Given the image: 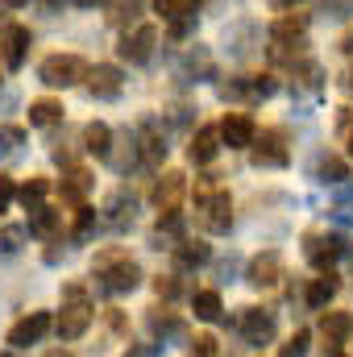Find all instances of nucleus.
<instances>
[{"mask_svg": "<svg viewBox=\"0 0 353 357\" xmlns=\"http://www.w3.org/2000/svg\"><path fill=\"white\" fill-rule=\"evenodd\" d=\"M54 121H63V104L59 100H33L29 104V125L33 129H50Z\"/></svg>", "mask_w": 353, "mask_h": 357, "instance_id": "nucleus-17", "label": "nucleus"}, {"mask_svg": "<svg viewBox=\"0 0 353 357\" xmlns=\"http://www.w3.org/2000/svg\"><path fill=\"white\" fill-rule=\"evenodd\" d=\"M108 220L112 225H133V199L125 204V195H112L108 199Z\"/></svg>", "mask_w": 353, "mask_h": 357, "instance_id": "nucleus-25", "label": "nucleus"}, {"mask_svg": "<svg viewBox=\"0 0 353 357\" xmlns=\"http://www.w3.org/2000/svg\"><path fill=\"white\" fill-rule=\"evenodd\" d=\"M91 225H96V212H91V208H80V216H75V237H80V241L91 233Z\"/></svg>", "mask_w": 353, "mask_h": 357, "instance_id": "nucleus-32", "label": "nucleus"}, {"mask_svg": "<svg viewBox=\"0 0 353 357\" xmlns=\"http://www.w3.org/2000/svg\"><path fill=\"white\" fill-rule=\"evenodd\" d=\"M21 142H25V129H17V125H4V129H0V154L17 150Z\"/></svg>", "mask_w": 353, "mask_h": 357, "instance_id": "nucleus-30", "label": "nucleus"}, {"mask_svg": "<svg viewBox=\"0 0 353 357\" xmlns=\"http://www.w3.org/2000/svg\"><path fill=\"white\" fill-rule=\"evenodd\" d=\"M350 154H353V137H350Z\"/></svg>", "mask_w": 353, "mask_h": 357, "instance_id": "nucleus-42", "label": "nucleus"}, {"mask_svg": "<svg viewBox=\"0 0 353 357\" xmlns=\"http://www.w3.org/2000/svg\"><path fill=\"white\" fill-rule=\"evenodd\" d=\"M4 4H13V8H21V4H29V0H4Z\"/></svg>", "mask_w": 353, "mask_h": 357, "instance_id": "nucleus-39", "label": "nucleus"}, {"mask_svg": "<svg viewBox=\"0 0 353 357\" xmlns=\"http://www.w3.org/2000/svg\"><path fill=\"white\" fill-rule=\"evenodd\" d=\"M341 254H345V241L341 237H308V262L312 266L329 270Z\"/></svg>", "mask_w": 353, "mask_h": 357, "instance_id": "nucleus-10", "label": "nucleus"}, {"mask_svg": "<svg viewBox=\"0 0 353 357\" xmlns=\"http://www.w3.org/2000/svg\"><path fill=\"white\" fill-rule=\"evenodd\" d=\"M303 25H308V17H283V21L274 25V38H299Z\"/></svg>", "mask_w": 353, "mask_h": 357, "instance_id": "nucleus-28", "label": "nucleus"}, {"mask_svg": "<svg viewBox=\"0 0 353 357\" xmlns=\"http://www.w3.org/2000/svg\"><path fill=\"white\" fill-rule=\"evenodd\" d=\"M216 150H220V137H216V129H212V125H204V129L191 137V150H187V154H191V162H200V167H204V162H212V158H216Z\"/></svg>", "mask_w": 353, "mask_h": 357, "instance_id": "nucleus-15", "label": "nucleus"}, {"mask_svg": "<svg viewBox=\"0 0 353 357\" xmlns=\"http://www.w3.org/2000/svg\"><path fill=\"white\" fill-rule=\"evenodd\" d=\"M333 357H337V354H333Z\"/></svg>", "mask_w": 353, "mask_h": 357, "instance_id": "nucleus-43", "label": "nucleus"}, {"mask_svg": "<svg viewBox=\"0 0 353 357\" xmlns=\"http://www.w3.org/2000/svg\"><path fill=\"white\" fill-rule=\"evenodd\" d=\"M216 137H220L229 150H246V146H254V121H250L246 112H229V116L220 121Z\"/></svg>", "mask_w": 353, "mask_h": 357, "instance_id": "nucleus-7", "label": "nucleus"}, {"mask_svg": "<svg viewBox=\"0 0 353 357\" xmlns=\"http://www.w3.org/2000/svg\"><path fill=\"white\" fill-rule=\"evenodd\" d=\"M71 4H80V8H91V4H96V0H71Z\"/></svg>", "mask_w": 353, "mask_h": 357, "instance_id": "nucleus-38", "label": "nucleus"}, {"mask_svg": "<svg viewBox=\"0 0 353 357\" xmlns=\"http://www.w3.org/2000/svg\"><path fill=\"white\" fill-rule=\"evenodd\" d=\"M320 178H324V183H345V178H350V167H345L341 158H324V162H320Z\"/></svg>", "mask_w": 353, "mask_h": 357, "instance_id": "nucleus-26", "label": "nucleus"}, {"mask_svg": "<svg viewBox=\"0 0 353 357\" xmlns=\"http://www.w3.org/2000/svg\"><path fill=\"white\" fill-rule=\"evenodd\" d=\"M137 4H142V0H117V4H112V21H121L125 13L133 17V13H137Z\"/></svg>", "mask_w": 353, "mask_h": 357, "instance_id": "nucleus-35", "label": "nucleus"}, {"mask_svg": "<svg viewBox=\"0 0 353 357\" xmlns=\"http://www.w3.org/2000/svg\"><path fill=\"white\" fill-rule=\"evenodd\" d=\"M63 320H59V337L63 341H75V337H84L88 333V324H91V303H88V295H84V287L80 282H71V287H63Z\"/></svg>", "mask_w": 353, "mask_h": 357, "instance_id": "nucleus-1", "label": "nucleus"}, {"mask_svg": "<svg viewBox=\"0 0 353 357\" xmlns=\"http://www.w3.org/2000/svg\"><path fill=\"white\" fill-rule=\"evenodd\" d=\"M125 357H163V349H158V345H129Z\"/></svg>", "mask_w": 353, "mask_h": 357, "instance_id": "nucleus-36", "label": "nucleus"}, {"mask_svg": "<svg viewBox=\"0 0 353 357\" xmlns=\"http://www.w3.org/2000/svg\"><path fill=\"white\" fill-rule=\"evenodd\" d=\"M308 341H312L308 333H295V337L283 345V357H308Z\"/></svg>", "mask_w": 353, "mask_h": 357, "instance_id": "nucleus-31", "label": "nucleus"}, {"mask_svg": "<svg viewBox=\"0 0 353 357\" xmlns=\"http://www.w3.org/2000/svg\"><path fill=\"white\" fill-rule=\"evenodd\" d=\"M154 287H158V295H167V299H171V295H175V291H179V282H175V278H167V282H163V278H158V282H154Z\"/></svg>", "mask_w": 353, "mask_h": 357, "instance_id": "nucleus-37", "label": "nucleus"}, {"mask_svg": "<svg viewBox=\"0 0 353 357\" xmlns=\"http://www.w3.org/2000/svg\"><path fill=\"white\" fill-rule=\"evenodd\" d=\"M320 333H324V341L333 345V354H337V345H345L353 333V316L350 312H329L324 320H320Z\"/></svg>", "mask_w": 353, "mask_h": 357, "instance_id": "nucleus-12", "label": "nucleus"}, {"mask_svg": "<svg viewBox=\"0 0 353 357\" xmlns=\"http://www.w3.org/2000/svg\"><path fill=\"white\" fill-rule=\"evenodd\" d=\"M25 50H29V29L25 25H8L4 29V63L17 71L25 63Z\"/></svg>", "mask_w": 353, "mask_h": 357, "instance_id": "nucleus-13", "label": "nucleus"}, {"mask_svg": "<svg viewBox=\"0 0 353 357\" xmlns=\"http://www.w3.org/2000/svg\"><path fill=\"white\" fill-rule=\"evenodd\" d=\"M50 357H67V354H50Z\"/></svg>", "mask_w": 353, "mask_h": 357, "instance_id": "nucleus-41", "label": "nucleus"}, {"mask_svg": "<svg viewBox=\"0 0 353 357\" xmlns=\"http://www.w3.org/2000/svg\"><path fill=\"white\" fill-rule=\"evenodd\" d=\"M63 225V216L54 212V208H29V233H38V237H54V229Z\"/></svg>", "mask_w": 353, "mask_h": 357, "instance_id": "nucleus-19", "label": "nucleus"}, {"mask_svg": "<svg viewBox=\"0 0 353 357\" xmlns=\"http://www.w3.org/2000/svg\"><path fill=\"white\" fill-rule=\"evenodd\" d=\"M96 278H100L104 291L121 295V291H133V287H137L142 270H137V262H129L125 254H100V258H96Z\"/></svg>", "mask_w": 353, "mask_h": 357, "instance_id": "nucleus-2", "label": "nucleus"}, {"mask_svg": "<svg viewBox=\"0 0 353 357\" xmlns=\"http://www.w3.org/2000/svg\"><path fill=\"white\" fill-rule=\"evenodd\" d=\"M142 158H146V162H163V158H167V142H163V133H158L154 125L142 129Z\"/></svg>", "mask_w": 353, "mask_h": 357, "instance_id": "nucleus-22", "label": "nucleus"}, {"mask_svg": "<svg viewBox=\"0 0 353 357\" xmlns=\"http://www.w3.org/2000/svg\"><path fill=\"white\" fill-rule=\"evenodd\" d=\"M88 187H91L88 171H71V175H67V183H63V195H67V199H80Z\"/></svg>", "mask_w": 353, "mask_h": 357, "instance_id": "nucleus-27", "label": "nucleus"}, {"mask_svg": "<svg viewBox=\"0 0 353 357\" xmlns=\"http://www.w3.org/2000/svg\"><path fill=\"white\" fill-rule=\"evenodd\" d=\"M38 75H42L46 88H71V84H80V79L88 75V63H84L80 54H50V59L38 67Z\"/></svg>", "mask_w": 353, "mask_h": 357, "instance_id": "nucleus-3", "label": "nucleus"}, {"mask_svg": "<svg viewBox=\"0 0 353 357\" xmlns=\"http://www.w3.org/2000/svg\"><path fill=\"white\" fill-rule=\"evenodd\" d=\"M337 287H341V282H337V274L316 278V282L308 287V307H316V312H320V307H329V299L337 295Z\"/></svg>", "mask_w": 353, "mask_h": 357, "instance_id": "nucleus-21", "label": "nucleus"}, {"mask_svg": "<svg viewBox=\"0 0 353 357\" xmlns=\"http://www.w3.org/2000/svg\"><path fill=\"white\" fill-rule=\"evenodd\" d=\"M208 254H212V250H208L204 241H183V245L175 250L179 266H204V262H208Z\"/></svg>", "mask_w": 353, "mask_h": 357, "instance_id": "nucleus-23", "label": "nucleus"}, {"mask_svg": "<svg viewBox=\"0 0 353 357\" xmlns=\"http://www.w3.org/2000/svg\"><path fill=\"white\" fill-rule=\"evenodd\" d=\"M191 357H216V341H212V337H200V341L191 345Z\"/></svg>", "mask_w": 353, "mask_h": 357, "instance_id": "nucleus-33", "label": "nucleus"}, {"mask_svg": "<svg viewBox=\"0 0 353 357\" xmlns=\"http://www.w3.org/2000/svg\"><path fill=\"white\" fill-rule=\"evenodd\" d=\"M283 129H266L262 142L254 146V162L258 167H287V146H283Z\"/></svg>", "mask_w": 353, "mask_h": 357, "instance_id": "nucleus-8", "label": "nucleus"}, {"mask_svg": "<svg viewBox=\"0 0 353 357\" xmlns=\"http://www.w3.org/2000/svg\"><path fill=\"white\" fill-rule=\"evenodd\" d=\"M241 333L250 345H266L274 337V316L270 312H258V307H246L241 312Z\"/></svg>", "mask_w": 353, "mask_h": 357, "instance_id": "nucleus-9", "label": "nucleus"}, {"mask_svg": "<svg viewBox=\"0 0 353 357\" xmlns=\"http://www.w3.org/2000/svg\"><path fill=\"white\" fill-rule=\"evenodd\" d=\"M274 4H278V8H283V4H291V0H274Z\"/></svg>", "mask_w": 353, "mask_h": 357, "instance_id": "nucleus-40", "label": "nucleus"}, {"mask_svg": "<svg viewBox=\"0 0 353 357\" xmlns=\"http://www.w3.org/2000/svg\"><path fill=\"white\" fill-rule=\"evenodd\" d=\"M84 142H88V150L96 158H108L112 154V129L104 121H91L88 129H84Z\"/></svg>", "mask_w": 353, "mask_h": 357, "instance_id": "nucleus-18", "label": "nucleus"}, {"mask_svg": "<svg viewBox=\"0 0 353 357\" xmlns=\"http://www.w3.org/2000/svg\"><path fill=\"white\" fill-rule=\"evenodd\" d=\"M278 270H283L278 254L266 250V254H258V258L250 262V282H254V287H274V282H278Z\"/></svg>", "mask_w": 353, "mask_h": 357, "instance_id": "nucleus-14", "label": "nucleus"}, {"mask_svg": "<svg viewBox=\"0 0 353 357\" xmlns=\"http://www.w3.org/2000/svg\"><path fill=\"white\" fill-rule=\"evenodd\" d=\"M46 191H50L46 178H29V183L21 187V204H25V208H38V204L46 199Z\"/></svg>", "mask_w": 353, "mask_h": 357, "instance_id": "nucleus-24", "label": "nucleus"}, {"mask_svg": "<svg viewBox=\"0 0 353 357\" xmlns=\"http://www.w3.org/2000/svg\"><path fill=\"white\" fill-rule=\"evenodd\" d=\"M191 312H195V320H208L212 324V320H220L225 307H220V295L216 291H195L191 295Z\"/></svg>", "mask_w": 353, "mask_h": 357, "instance_id": "nucleus-20", "label": "nucleus"}, {"mask_svg": "<svg viewBox=\"0 0 353 357\" xmlns=\"http://www.w3.org/2000/svg\"><path fill=\"white\" fill-rule=\"evenodd\" d=\"M88 79V91L96 96V100H112V96H121V71L117 67H96V71H88L84 75Z\"/></svg>", "mask_w": 353, "mask_h": 357, "instance_id": "nucleus-11", "label": "nucleus"}, {"mask_svg": "<svg viewBox=\"0 0 353 357\" xmlns=\"http://www.w3.org/2000/svg\"><path fill=\"white\" fill-rule=\"evenodd\" d=\"M154 42H158V29H154V25H137L133 33L121 38V59H129V63H150Z\"/></svg>", "mask_w": 353, "mask_h": 357, "instance_id": "nucleus-6", "label": "nucleus"}, {"mask_svg": "<svg viewBox=\"0 0 353 357\" xmlns=\"http://www.w3.org/2000/svg\"><path fill=\"white\" fill-rule=\"evenodd\" d=\"M195 208H200V220H204L208 233H229V225H233V199H229V191H208V195L195 199Z\"/></svg>", "mask_w": 353, "mask_h": 357, "instance_id": "nucleus-4", "label": "nucleus"}, {"mask_svg": "<svg viewBox=\"0 0 353 357\" xmlns=\"http://www.w3.org/2000/svg\"><path fill=\"white\" fill-rule=\"evenodd\" d=\"M13 195H17V187H13V178L8 175H0V212L13 204Z\"/></svg>", "mask_w": 353, "mask_h": 357, "instance_id": "nucleus-34", "label": "nucleus"}, {"mask_svg": "<svg viewBox=\"0 0 353 357\" xmlns=\"http://www.w3.org/2000/svg\"><path fill=\"white\" fill-rule=\"evenodd\" d=\"M21 229H0V258H13L17 250H21Z\"/></svg>", "mask_w": 353, "mask_h": 357, "instance_id": "nucleus-29", "label": "nucleus"}, {"mask_svg": "<svg viewBox=\"0 0 353 357\" xmlns=\"http://www.w3.org/2000/svg\"><path fill=\"white\" fill-rule=\"evenodd\" d=\"M46 333H50V312H29L25 320H17L8 328V345L13 349H25V345H38Z\"/></svg>", "mask_w": 353, "mask_h": 357, "instance_id": "nucleus-5", "label": "nucleus"}, {"mask_svg": "<svg viewBox=\"0 0 353 357\" xmlns=\"http://www.w3.org/2000/svg\"><path fill=\"white\" fill-rule=\"evenodd\" d=\"M183 187H187V183H183V175H179V171H171L167 178H158V183H154V204L171 212V208H175V199L183 195Z\"/></svg>", "mask_w": 353, "mask_h": 357, "instance_id": "nucleus-16", "label": "nucleus"}]
</instances>
